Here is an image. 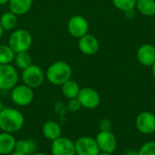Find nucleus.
I'll return each mask as SVG.
<instances>
[{
	"label": "nucleus",
	"instance_id": "nucleus-35",
	"mask_svg": "<svg viewBox=\"0 0 155 155\" xmlns=\"http://www.w3.org/2000/svg\"><path fill=\"white\" fill-rule=\"evenodd\" d=\"M32 155H47V154H45V153H35L34 154H32Z\"/></svg>",
	"mask_w": 155,
	"mask_h": 155
},
{
	"label": "nucleus",
	"instance_id": "nucleus-2",
	"mask_svg": "<svg viewBox=\"0 0 155 155\" xmlns=\"http://www.w3.org/2000/svg\"><path fill=\"white\" fill-rule=\"evenodd\" d=\"M73 70L71 65L64 61H56L51 64L46 72L45 78L53 85L61 86L71 79Z\"/></svg>",
	"mask_w": 155,
	"mask_h": 155
},
{
	"label": "nucleus",
	"instance_id": "nucleus-14",
	"mask_svg": "<svg viewBox=\"0 0 155 155\" xmlns=\"http://www.w3.org/2000/svg\"><path fill=\"white\" fill-rule=\"evenodd\" d=\"M138 62L146 67H151L155 62V46L152 44H143L137 50Z\"/></svg>",
	"mask_w": 155,
	"mask_h": 155
},
{
	"label": "nucleus",
	"instance_id": "nucleus-1",
	"mask_svg": "<svg viewBox=\"0 0 155 155\" xmlns=\"http://www.w3.org/2000/svg\"><path fill=\"white\" fill-rule=\"evenodd\" d=\"M25 124L23 114L13 107H4L0 112V130L8 134L20 131Z\"/></svg>",
	"mask_w": 155,
	"mask_h": 155
},
{
	"label": "nucleus",
	"instance_id": "nucleus-9",
	"mask_svg": "<svg viewBox=\"0 0 155 155\" xmlns=\"http://www.w3.org/2000/svg\"><path fill=\"white\" fill-rule=\"evenodd\" d=\"M76 155H98L100 149L94 138L82 136L74 142Z\"/></svg>",
	"mask_w": 155,
	"mask_h": 155
},
{
	"label": "nucleus",
	"instance_id": "nucleus-3",
	"mask_svg": "<svg viewBox=\"0 0 155 155\" xmlns=\"http://www.w3.org/2000/svg\"><path fill=\"white\" fill-rule=\"evenodd\" d=\"M8 45L15 54L28 52L33 45V36L26 29H15L13 30L9 36Z\"/></svg>",
	"mask_w": 155,
	"mask_h": 155
},
{
	"label": "nucleus",
	"instance_id": "nucleus-5",
	"mask_svg": "<svg viewBox=\"0 0 155 155\" xmlns=\"http://www.w3.org/2000/svg\"><path fill=\"white\" fill-rule=\"evenodd\" d=\"M19 75L15 66L0 64V90H12L18 83Z\"/></svg>",
	"mask_w": 155,
	"mask_h": 155
},
{
	"label": "nucleus",
	"instance_id": "nucleus-30",
	"mask_svg": "<svg viewBox=\"0 0 155 155\" xmlns=\"http://www.w3.org/2000/svg\"><path fill=\"white\" fill-rule=\"evenodd\" d=\"M9 2V0H0V5H7Z\"/></svg>",
	"mask_w": 155,
	"mask_h": 155
},
{
	"label": "nucleus",
	"instance_id": "nucleus-10",
	"mask_svg": "<svg viewBox=\"0 0 155 155\" xmlns=\"http://www.w3.org/2000/svg\"><path fill=\"white\" fill-rule=\"evenodd\" d=\"M102 153H114L117 148V139L112 131H100L94 138Z\"/></svg>",
	"mask_w": 155,
	"mask_h": 155
},
{
	"label": "nucleus",
	"instance_id": "nucleus-24",
	"mask_svg": "<svg viewBox=\"0 0 155 155\" xmlns=\"http://www.w3.org/2000/svg\"><path fill=\"white\" fill-rule=\"evenodd\" d=\"M137 0H113L114 5L120 11L124 13L134 9Z\"/></svg>",
	"mask_w": 155,
	"mask_h": 155
},
{
	"label": "nucleus",
	"instance_id": "nucleus-26",
	"mask_svg": "<svg viewBox=\"0 0 155 155\" xmlns=\"http://www.w3.org/2000/svg\"><path fill=\"white\" fill-rule=\"evenodd\" d=\"M81 108H82V105H81V104H80V102H79V100L77 98H73V99H69L68 100L67 109L71 113H76Z\"/></svg>",
	"mask_w": 155,
	"mask_h": 155
},
{
	"label": "nucleus",
	"instance_id": "nucleus-27",
	"mask_svg": "<svg viewBox=\"0 0 155 155\" xmlns=\"http://www.w3.org/2000/svg\"><path fill=\"white\" fill-rule=\"evenodd\" d=\"M99 129L102 132L111 131V129H112V122L107 118L102 119L100 121V123H99Z\"/></svg>",
	"mask_w": 155,
	"mask_h": 155
},
{
	"label": "nucleus",
	"instance_id": "nucleus-28",
	"mask_svg": "<svg viewBox=\"0 0 155 155\" xmlns=\"http://www.w3.org/2000/svg\"><path fill=\"white\" fill-rule=\"evenodd\" d=\"M124 155H138V151H134V150H128L126 151Z\"/></svg>",
	"mask_w": 155,
	"mask_h": 155
},
{
	"label": "nucleus",
	"instance_id": "nucleus-25",
	"mask_svg": "<svg viewBox=\"0 0 155 155\" xmlns=\"http://www.w3.org/2000/svg\"><path fill=\"white\" fill-rule=\"evenodd\" d=\"M138 155H155V142L151 141L145 143L139 150Z\"/></svg>",
	"mask_w": 155,
	"mask_h": 155
},
{
	"label": "nucleus",
	"instance_id": "nucleus-33",
	"mask_svg": "<svg viewBox=\"0 0 155 155\" xmlns=\"http://www.w3.org/2000/svg\"><path fill=\"white\" fill-rule=\"evenodd\" d=\"M8 155H24V154H21V153H16V152H13V153H11L10 154H8Z\"/></svg>",
	"mask_w": 155,
	"mask_h": 155
},
{
	"label": "nucleus",
	"instance_id": "nucleus-32",
	"mask_svg": "<svg viewBox=\"0 0 155 155\" xmlns=\"http://www.w3.org/2000/svg\"><path fill=\"white\" fill-rule=\"evenodd\" d=\"M98 155H114L113 153H102V152H100V153Z\"/></svg>",
	"mask_w": 155,
	"mask_h": 155
},
{
	"label": "nucleus",
	"instance_id": "nucleus-21",
	"mask_svg": "<svg viewBox=\"0 0 155 155\" xmlns=\"http://www.w3.org/2000/svg\"><path fill=\"white\" fill-rule=\"evenodd\" d=\"M135 7L143 16L155 15V0H137Z\"/></svg>",
	"mask_w": 155,
	"mask_h": 155
},
{
	"label": "nucleus",
	"instance_id": "nucleus-7",
	"mask_svg": "<svg viewBox=\"0 0 155 155\" xmlns=\"http://www.w3.org/2000/svg\"><path fill=\"white\" fill-rule=\"evenodd\" d=\"M89 23L87 19L81 15H74L71 16L67 22V31L74 38H81L88 34Z\"/></svg>",
	"mask_w": 155,
	"mask_h": 155
},
{
	"label": "nucleus",
	"instance_id": "nucleus-23",
	"mask_svg": "<svg viewBox=\"0 0 155 155\" xmlns=\"http://www.w3.org/2000/svg\"><path fill=\"white\" fill-rule=\"evenodd\" d=\"M15 53L9 45H0V64H9L14 62Z\"/></svg>",
	"mask_w": 155,
	"mask_h": 155
},
{
	"label": "nucleus",
	"instance_id": "nucleus-12",
	"mask_svg": "<svg viewBox=\"0 0 155 155\" xmlns=\"http://www.w3.org/2000/svg\"><path fill=\"white\" fill-rule=\"evenodd\" d=\"M135 126L143 134H152L155 132V114L151 112H142L135 119Z\"/></svg>",
	"mask_w": 155,
	"mask_h": 155
},
{
	"label": "nucleus",
	"instance_id": "nucleus-4",
	"mask_svg": "<svg viewBox=\"0 0 155 155\" xmlns=\"http://www.w3.org/2000/svg\"><path fill=\"white\" fill-rule=\"evenodd\" d=\"M45 78V74L44 73L42 68L34 64L23 70L22 73V80L24 82V84L29 86L32 89L40 87L43 84Z\"/></svg>",
	"mask_w": 155,
	"mask_h": 155
},
{
	"label": "nucleus",
	"instance_id": "nucleus-22",
	"mask_svg": "<svg viewBox=\"0 0 155 155\" xmlns=\"http://www.w3.org/2000/svg\"><path fill=\"white\" fill-rule=\"evenodd\" d=\"M14 63H15V68H18L23 71L28 66H30L33 64V61L28 52H21V53L15 54Z\"/></svg>",
	"mask_w": 155,
	"mask_h": 155
},
{
	"label": "nucleus",
	"instance_id": "nucleus-17",
	"mask_svg": "<svg viewBox=\"0 0 155 155\" xmlns=\"http://www.w3.org/2000/svg\"><path fill=\"white\" fill-rule=\"evenodd\" d=\"M8 7L15 15H24L27 14L33 5V0H9Z\"/></svg>",
	"mask_w": 155,
	"mask_h": 155
},
{
	"label": "nucleus",
	"instance_id": "nucleus-29",
	"mask_svg": "<svg viewBox=\"0 0 155 155\" xmlns=\"http://www.w3.org/2000/svg\"><path fill=\"white\" fill-rule=\"evenodd\" d=\"M151 69H152V74H153V77L155 78V62L152 64V66H151Z\"/></svg>",
	"mask_w": 155,
	"mask_h": 155
},
{
	"label": "nucleus",
	"instance_id": "nucleus-15",
	"mask_svg": "<svg viewBox=\"0 0 155 155\" xmlns=\"http://www.w3.org/2000/svg\"><path fill=\"white\" fill-rule=\"evenodd\" d=\"M43 135L49 141L53 142L61 136L62 128L61 125L54 121H47L42 126Z\"/></svg>",
	"mask_w": 155,
	"mask_h": 155
},
{
	"label": "nucleus",
	"instance_id": "nucleus-34",
	"mask_svg": "<svg viewBox=\"0 0 155 155\" xmlns=\"http://www.w3.org/2000/svg\"><path fill=\"white\" fill-rule=\"evenodd\" d=\"M3 108H4V106H3V103H2V101H1V99H0V112L3 110Z\"/></svg>",
	"mask_w": 155,
	"mask_h": 155
},
{
	"label": "nucleus",
	"instance_id": "nucleus-36",
	"mask_svg": "<svg viewBox=\"0 0 155 155\" xmlns=\"http://www.w3.org/2000/svg\"><path fill=\"white\" fill-rule=\"evenodd\" d=\"M0 91H1V90H0Z\"/></svg>",
	"mask_w": 155,
	"mask_h": 155
},
{
	"label": "nucleus",
	"instance_id": "nucleus-18",
	"mask_svg": "<svg viewBox=\"0 0 155 155\" xmlns=\"http://www.w3.org/2000/svg\"><path fill=\"white\" fill-rule=\"evenodd\" d=\"M37 144L32 139L25 138L16 141L15 152L24 155H32L36 153Z\"/></svg>",
	"mask_w": 155,
	"mask_h": 155
},
{
	"label": "nucleus",
	"instance_id": "nucleus-16",
	"mask_svg": "<svg viewBox=\"0 0 155 155\" xmlns=\"http://www.w3.org/2000/svg\"><path fill=\"white\" fill-rule=\"evenodd\" d=\"M16 139L12 134L0 133V155H8L15 152Z\"/></svg>",
	"mask_w": 155,
	"mask_h": 155
},
{
	"label": "nucleus",
	"instance_id": "nucleus-20",
	"mask_svg": "<svg viewBox=\"0 0 155 155\" xmlns=\"http://www.w3.org/2000/svg\"><path fill=\"white\" fill-rule=\"evenodd\" d=\"M80 85L78 84V83L74 80H68L67 82H65L64 84H63L61 85V91L63 95L69 99H73V98H77L78 94L80 92Z\"/></svg>",
	"mask_w": 155,
	"mask_h": 155
},
{
	"label": "nucleus",
	"instance_id": "nucleus-31",
	"mask_svg": "<svg viewBox=\"0 0 155 155\" xmlns=\"http://www.w3.org/2000/svg\"><path fill=\"white\" fill-rule=\"evenodd\" d=\"M4 32H5V31H4V29H3V28H2V26L0 25V39H1L2 37H3Z\"/></svg>",
	"mask_w": 155,
	"mask_h": 155
},
{
	"label": "nucleus",
	"instance_id": "nucleus-13",
	"mask_svg": "<svg viewBox=\"0 0 155 155\" xmlns=\"http://www.w3.org/2000/svg\"><path fill=\"white\" fill-rule=\"evenodd\" d=\"M78 48L85 55H94L99 51L100 44L94 35L88 33L78 39Z\"/></svg>",
	"mask_w": 155,
	"mask_h": 155
},
{
	"label": "nucleus",
	"instance_id": "nucleus-6",
	"mask_svg": "<svg viewBox=\"0 0 155 155\" xmlns=\"http://www.w3.org/2000/svg\"><path fill=\"white\" fill-rule=\"evenodd\" d=\"M11 100L18 106H27L34 100V89L25 84H16L11 90Z\"/></svg>",
	"mask_w": 155,
	"mask_h": 155
},
{
	"label": "nucleus",
	"instance_id": "nucleus-11",
	"mask_svg": "<svg viewBox=\"0 0 155 155\" xmlns=\"http://www.w3.org/2000/svg\"><path fill=\"white\" fill-rule=\"evenodd\" d=\"M51 153L52 155H76L74 142L68 137L60 136L52 142Z\"/></svg>",
	"mask_w": 155,
	"mask_h": 155
},
{
	"label": "nucleus",
	"instance_id": "nucleus-8",
	"mask_svg": "<svg viewBox=\"0 0 155 155\" xmlns=\"http://www.w3.org/2000/svg\"><path fill=\"white\" fill-rule=\"evenodd\" d=\"M77 99L82 107L85 109H95L100 105L101 97L96 90L91 87H83L80 89Z\"/></svg>",
	"mask_w": 155,
	"mask_h": 155
},
{
	"label": "nucleus",
	"instance_id": "nucleus-19",
	"mask_svg": "<svg viewBox=\"0 0 155 155\" xmlns=\"http://www.w3.org/2000/svg\"><path fill=\"white\" fill-rule=\"evenodd\" d=\"M18 23V17L10 10L5 11L0 16V25L4 31H13L15 29Z\"/></svg>",
	"mask_w": 155,
	"mask_h": 155
}]
</instances>
